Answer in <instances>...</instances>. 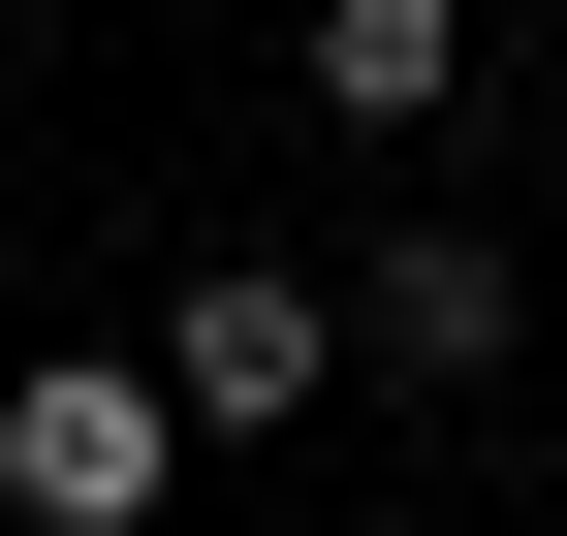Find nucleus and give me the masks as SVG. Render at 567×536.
<instances>
[{"mask_svg":"<svg viewBox=\"0 0 567 536\" xmlns=\"http://www.w3.org/2000/svg\"><path fill=\"white\" fill-rule=\"evenodd\" d=\"M347 348H379V379H505V348H536V285H505L473 221H379V252H347Z\"/></svg>","mask_w":567,"mask_h":536,"instance_id":"3","label":"nucleus"},{"mask_svg":"<svg viewBox=\"0 0 567 536\" xmlns=\"http://www.w3.org/2000/svg\"><path fill=\"white\" fill-rule=\"evenodd\" d=\"M316 95H347V126H442V95H473V0H316Z\"/></svg>","mask_w":567,"mask_h":536,"instance_id":"4","label":"nucleus"},{"mask_svg":"<svg viewBox=\"0 0 567 536\" xmlns=\"http://www.w3.org/2000/svg\"><path fill=\"white\" fill-rule=\"evenodd\" d=\"M158 379H189V442H284V411L347 379V285H284V252H221V285L158 316Z\"/></svg>","mask_w":567,"mask_h":536,"instance_id":"2","label":"nucleus"},{"mask_svg":"<svg viewBox=\"0 0 567 536\" xmlns=\"http://www.w3.org/2000/svg\"><path fill=\"white\" fill-rule=\"evenodd\" d=\"M158 474H189V379L158 348H32V379H0V505H32V536H126Z\"/></svg>","mask_w":567,"mask_h":536,"instance_id":"1","label":"nucleus"}]
</instances>
